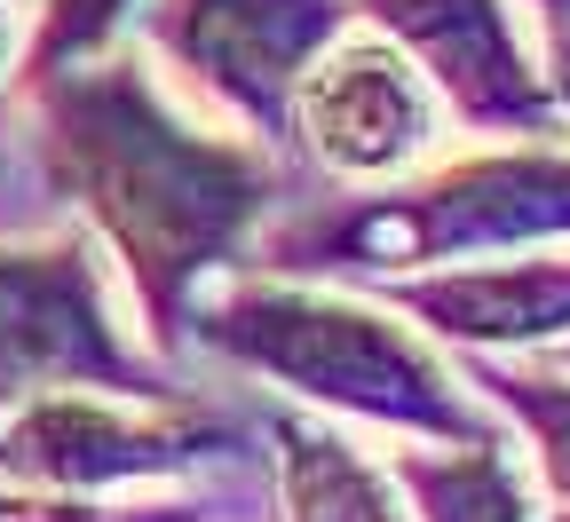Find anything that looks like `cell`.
Returning a JSON list of instances; mask_svg holds the SVG:
<instances>
[{
	"label": "cell",
	"instance_id": "6da1fadb",
	"mask_svg": "<svg viewBox=\"0 0 570 522\" xmlns=\"http://www.w3.org/2000/svg\"><path fill=\"white\" fill-rule=\"evenodd\" d=\"M9 111L32 127L24 151L40 190L104 246L151 356L183 372L190 302L285 214L277 151L190 111L127 40L17 88Z\"/></svg>",
	"mask_w": 570,
	"mask_h": 522
},
{
	"label": "cell",
	"instance_id": "7a4b0ae2",
	"mask_svg": "<svg viewBox=\"0 0 570 522\" xmlns=\"http://www.w3.org/2000/svg\"><path fill=\"white\" fill-rule=\"evenodd\" d=\"M183 348L277 388V404H302L341 427H373L396 443H468L499 420L460 381V356H444L420 325H404L381 293L223 269L183 317Z\"/></svg>",
	"mask_w": 570,
	"mask_h": 522
},
{
	"label": "cell",
	"instance_id": "3957f363",
	"mask_svg": "<svg viewBox=\"0 0 570 522\" xmlns=\"http://www.w3.org/2000/svg\"><path fill=\"white\" fill-rule=\"evenodd\" d=\"M531 246H570V142H499L460 159L444 151L404 183L269 214L254 238V269L365 293L389 277Z\"/></svg>",
	"mask_w": 570,
	"mask_h": 522
},
{
	"label": "cell",
	"instance_id": "277c9868",
	"mask_svg": "<svg viewBox=\"0 0 570 522\" xmlns=\"http://www.w3.org/2000/svg\"><path fill=\"white\" fill-rule=\"evenodd\" d=\"M48 388H111V396H175L183 372L151 356L135 309L80 221L40 238H0V412Z\"/></svg>",
	"mask_w": 570,
	"mask_h": 522
},
{
	"label": "cell",
	"instance_id": "5b68a950",
	"mask_svg": "<svg viewBox=\"0 0 570 522\" xmlns=\"http://www.w3.org/2000/svg\"><path fill=\"white\" fill-rule=\"evenodd\" d=\"M230 460H254V420H230L223 404L175 396H111V388H48L0 412V483L17 491H167L190 475H223Z\"/></svg>",
	"mask_w": 570,
	"mask_h": 522
},
{
	"label": "cell",
	"instance_id": "8992f818",
	"mask_svg": "<svg viewBox=\"0 0 570 522\" xmlns=\"http://www.w3.org/2000/svg\"><path fill=\"white\" fill-rule=\"evenodd\" d=\"M348 17V0H135L119 40L190 111L285 159V96Z\"/></svg>",
	"mask_w": 570,
	"mask_h": 522
},
{
	"label": "cell",
	"instance_id": "52a82bcc",
	"mask_svg": "<svg viewBox=\"0 0 570 522\" xmlns=\"http://www.w3.org/2000/svg\"><path fill=\"white\" fill-rule=\"evenodd\" d=\"M444 142H452V119L436 88L356 17L302 63L294 96H285V151L333 190L404 183L428 159H444Z\"/></svg>",
	"mask_w": 570,
	"mask_h": 522
},
{
	"label": "cell",
	"instance_id": "ba28073f",
	"mask_svg": "<svg viewBox=\"0 0 570 522\" xmlns=\"http://www.w3.org/2000/svg\"><path fill=\"white\" fill-rule=\"evenodd\" d=\"M428 88L444 119L491 142H562L515 0H348Z\"/></svg>",
	"mask_w": 570,
	"mask_h": 522
},
{
	"label": "cell",
	"instance_id": "9c48e42d",
	"mask_svg": "<svg viewBox=\"0 0 570 522\" xmlns=\"http://www.w3.org/2000/svg\"><path fill=\"white\" fill-rule=\"evenodd\" d=\"M365 293H381L444 356H554V348H570V246L444 262L420 277L365 285Z\"/></svg>",
	"mask_w": 570,
	"mask_h": 522
},
{
	"label": "cell",
	"instance_id": "30bf717a",
	"mask_svg": "<svg viewBox=\"0 0 570 522\" xmlns=\"http://www.w3.org/2000/svg\"><path fill=\"white\" fill-rule=\"evenodd\" d=\"M254 460L269 522H404L389 460L341 420H317L302 404H262Z\"/></svg>",
	"mask_w": 570,
	"mask_h": 522
},
{
	"label": "cell",
	"instance_id": "8fae6325",
	"mask_svg": "<svg viewBox=\"0 0 570 522\" xmlns=\"http://www.w3.org/2000/svg\"><path fill=\"white\" fill-rule=\"evenodd\" d=\"M404 499V522H547V499L508 427L468 443H396L381 452Z\"/></svg>",
	"mask_w": 570,
	"mask_h": 522
},
{
	"label": "cell",
	"instance_id": "7c38bea8",
	"mask_svg": "<svg viewBox=\"0 0 570 522\" xmlns=\"http://www.w3.org/2000/svg\"><path fill=\"white\" fill-rule=\"evenodd\" d=\"M460 381L515 435L547 506H570V364L554 356H460Z\"/></svg>",
	"mask_w": 570,
	"mask_h": 522
},
{
	"label": "cell",
	"instance_id": "4fadbf2b",
	"mask_svg": "<svg viewBox=\"0 0 570 522\" xmlns=\"http://www.w3.org/2000/svg\"><path fill=\"white\" fill-rule=\"evenodd\" d=\"M214 506H246L230 483L198 499V491H119V499H80V491H17L0 483V522H238Z\"/></svg>",
	"mask_w": 570,
	"mask_h": 522
},
{
	"label": "cell",
	"instance_id": "5bb4252c",
	"mask_svg": "<svg viewBox=\"0 0 570 522\" xmlns=\"http://www.w3.org/2000/svg\"><path fill=\"white\" fill-rule=\"evenodd\" d=\"M32 9V32H24V71H17V88L48 80V71L63 63H80V56H104L127 17H135V0H24Z\"/></svg>",
	"mask_w": 570,
	"mask_h": 522
},
{
	"label": "cell",
	"instance_id": "9a60e30c",
	"mask_svg": "<svg viewBox=\"0 0 570 522\" xmlns=\"http://www.w3.org/2000/svg\"><path fill=\"white\" fill-rule=\"evenodd\" d=\"M523 17V40H531V63H539V88L570 135V0H515Z\"/></svg>",
	"mask_w": 570,
	"mask_h": 522
},
{
	"label": "cell",
	"instance_id": "2e32d148",
	"mask_svg": "<svg viewBox=\"0 0 570 522\" xmlns=\"http://www.w3.org/2000/svg\"><path fill=\"white\" fill-rule=\"evenodd\" d=\"M24 32H32V9L24 0H0V111H9L17 71H24Z\"/></svg>",
	"mask_w": 570,
	"mask_h": 522
},
{
	"label": "cell",
	"instance_id": "e0dca14e",
	"mask_svg": "<svg viewBox=\"0 0 570 522\" xmlns=\"http://www.w3.org/2000/svg\"><path fill=\"white\" fill-rule=\"evenodd\" d=\"M547 522H570V506H562V514H547Z\"/></svg>",
	"mask_w": 570,
	"mask_h": 522
},
{
	"label": "cell",
	"instance_id": "ac0fdd59",
	"mask_svg": "<svg viewBox=\"0 0 570 522\" xmlns=\"http://www.w3.org/2000/svg\"><path fill=\"white\" fill-rule=\"evenodd\" d=\"M554 364H570V348H554Z\"/></svg>",
	"mask_w": 570,
	"mask_h": 522
}]
</instances>
